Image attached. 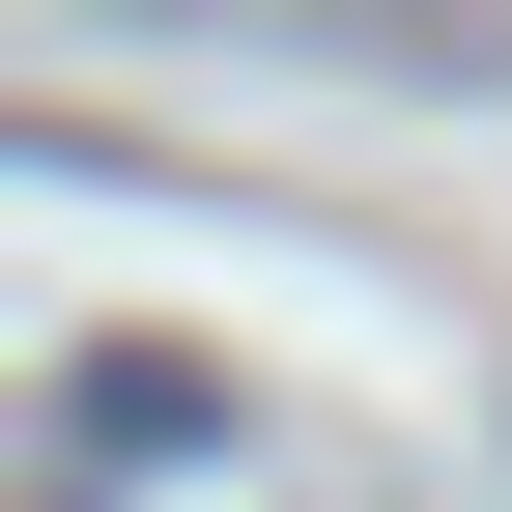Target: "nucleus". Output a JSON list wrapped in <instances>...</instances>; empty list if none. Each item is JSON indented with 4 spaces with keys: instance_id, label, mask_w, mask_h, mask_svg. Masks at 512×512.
<instances>
[{
    "instance_id": "obj_1",
    "label": "nucleus",
    "mask_w": 512,
    "mask_h": 512,
    "mask_svg": "<svg viewBox=\"0 0 512 512\" xmlns=\"http://www.w3.org/2000/svg\"><path fill=\"white\" fill-rule=\"evenodd\" d=\"M143 29H256V57H313V86H512V0H143Z\"/></svg>"
},
{
    "instance_id": "obj_2",
    "label": "nucleus",
    "mask_w": 512,
    "mask_h": 512,
    "mask_svg": "<svg viewBox=\"0 0 512 512\" xmlns=\"http://www.w3.org/2000/svg\"><path fill=\"white\" fill-rule=\"evenodd\" d=\"M86 427H114V456H228V370H171V342H114V370H86Z\"/></svg>"
}]
</instances>
